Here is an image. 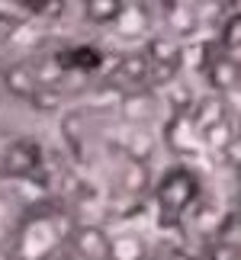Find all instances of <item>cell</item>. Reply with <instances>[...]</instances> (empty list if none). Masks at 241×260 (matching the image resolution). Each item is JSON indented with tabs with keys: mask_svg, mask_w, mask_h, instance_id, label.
I'll list each match as a JSON object with an SVG mask.
<instances>
[{
	"mask_svg": "<svg viewBox=\"0 0 241 260\" xmlns=\"http://www.w3.org/2000/svg\"><path fill=\"white\" fill-rule=\"evenodd\" d=\"M74 244L84 254V260H106L109 257V238L100 228H80L74 235Z\"/></svg>",
	"mask_w": 241,
	"mask_h": 260,
	"instance_id": "2",
	"label": "cell"
},
{
	"mask_svg": "<svg viewBox=\"0 0 241 260\" xmlns=\"http://www.w3.org/2000/svg\"><path fill=\"white\" fill-rule=\"evenodd\" d=\"M216 4H222V7H225V4H232V0H216Z\"/></svg>",
	"mask_w": 241,
	"mask_h": 260,
	"instance_id": "5",
	"label": "cell"
},
{
	"mask_svg": "<svg viewBox=\"0 0 241 260\" xmlns=\"http://www.w3.org/2000/svg\"><path fill=\"white\" fill-rule=\"evenodd\" d=\"M87 13L97 23H109V19H116L123 13V4L119 0H87Z\"/></svg>",
	"mask_w": 241,
	"mask_h": 260,
	"instance_id": "3",
	"label": "cell"
},
{
	"mask_svg": "<svg viewBox=\"0 0 241 260\" xmlns=\"http://www.w3.org/2000/svg\"><path fill=\"white\" fill-rule=\"evenodd\" d=\"M106 260H109V257H106Z\"/></svg>",
	"mask_w": 241,
	"mask_h": 260,
	"instance_id": "6",
	"label": "cell"
},
{
	"mask_svg": "<svg viewBox=\"0 0 241 260\" xmlns=\"http://www.w3.org/2000/svg\"><path fill=\"white\" fill-rule=\"evenodd\" d=\"M193 196H196V177L187 174V171H170L158 186V203L174 215L184 212L193 203Z\"/></svg>",
	"mask_w": 241,
	"mask_h": 260,
	"instance_id": "1",
	"label": "cell"
},
{
	"mask_svg": "<svg viewBox=\"0 0 241 260\" xmlns=\"http://www.w3.org/2000/svg\"><path fill=\"white\" fill-rule=\"evenodd\" d=\"M222 39H225V45H228V48L241 45V13L228 19V26H225V36H222Z\"/></svg>",
	"mask_w": 241,
	"mask_h": 260,
	"instance_id": "4",
	"label": "cell"
}]
</instances>
